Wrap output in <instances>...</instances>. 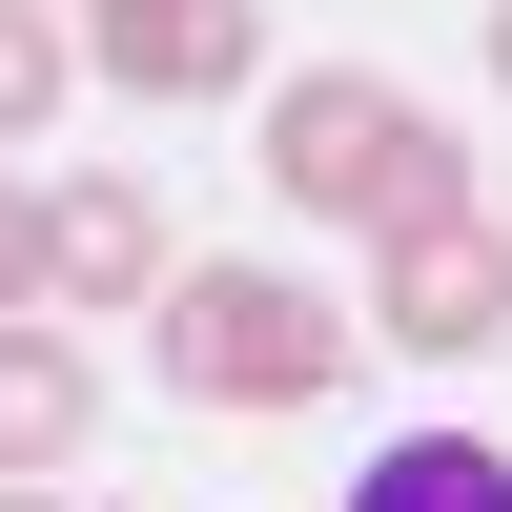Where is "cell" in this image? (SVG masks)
<instances>
[{"label": "cell", "instance_id": "7a4b0ae2", "mask_svg": "<svg viewBox=\"0 0 512 512\" xmlns=\"http://www.w3.org/2000/svg\"><path fill=\"white\" fill-rule=\"evenodd\" d=\"M164 369H185L205 410H308L328 369H349V308H328V287H287V267H185Z\"/></svg>", "mask_w": 512, "mask_h": 512}, {"label": "cell", "instance_id": "30bf717a", "mask_svg": "<svg viewBox=\"0 0 512 512\" xmlns=\"http://www.w3.org/2000/svg\"><path fill=\"white\" fill-rule=\"evenodd\" d=\"M492 62H512V0H492Z\"/></svg>", "mask_w": 512, "mask_h": 512}, {"label": "cell", "instance_id": "5b68a950", "mask_svg": "<svg viewBox=\"0 0 512 512\" xmlns=\"http://www.w3.org/2000/svg\"><path fill=\"white\" fill-rule=\"evenodd\" d=\"M41 287L62 308H144L164 287V205L144 185H41Z\"/></svg>", "mask_w": 512, "mask_h": 512}, {"label": "cell", "instance_id": "ba28073f", "mask_svg": "<svg viewBox=\"0 0 512 512\" xmlns=\"http://www.w3.org/2000/svg\"><path fill=\"white\" fill-rule=\"evenodd\" d=\"M62 82H82V41H62V21H41V0H0V144H21V123H41V103H62Z\"/></svg>", "mask_w": 512, "mask_h": 512}, {"label": "cell", "instance_id": "6da1fadb", "mask_svg": "<svg viewBox=\"0 0 512 512\" xmlns=\"http://www.w3.org/2000/svg\"><path fill=\"white\" fill-rule=\"evenodd\" d=\"M267 185L308 205V226H451L472 164H451V123L390 103V82H287L267 103Z\"/></svg>", "mask_w": 512, "mask_h": 512}, {"label": "cell", "instance_id": "9c48e42d", "mask_svg": "<svg viewBox=\"0 0 512 512\" xmlns=\"http://www.w3.org/2000/svg\"><path fill=\"white\" fill-rule=\"evenodd\" d=\"M0 287H41V205L21 185H0Z\"/></svg>", "mask_w": 512, "mask_h": 512}, {"label": "cell", "instance_id": "52a82bcc", "mask_svg": "<svg viewBox=\"0 0 512 512\" xmlns=\"http://www.w3.org/2000/svg\"><path fill=\"white\" fill-rule=\"evenodd\" d=\"M349 512H512V451H492V431H390V451L349 472Z\"/></svg>", "mask_w": 512, "mask_h": 512}, {"label": "cell", "instance_id": "3957f363", "mask_svg": "<svg viewBox=\"0 0 512 512\" xmlns=\"http://www.w3.org/2000/svg\"><path fill=\"white\" fill-rule=\"evenodd\" d=\"M512 328V246L451 205V226H390V287H369V349H410V369H451V349H492Z\"/></svg>", "mask_w": 512, "mask_h": 512}, {"label": "cell", "instance_id": "8992f818", "mask_svg": "<svg viewBox=\"0 0 512 512\" xmlns=\"http://www.w3.org/2000/svg\"><path fill=\"white\" fill-rule=\"evenodd\" d=\"M82 431H103V369H82V349H41V328H0V492H41Z\"/></svg>", "mask_w": 512, "mask_h": 512}, {"label": "cell", "instance_id": "8fae6325", "mask_svg": "<svg viewBox=\"0 0 512 512\" xmlns=\"http://www.w3.org/2000/svg\"><path fill=\"white\" fill-rule=\"evenodd\" d=\"M0 512H41V492H0Z\"/></svg>", "mask_w": 512, "mask_h": 512}, {"label": "cell", "instance_id": "277c9868", "mask_svg": "<svg viewBox=\"0 0 512 512\" xmlns=\"http://www.w3.org/2000/svg\"><path fill=\"white\" fill-rule=\"evenodd\" d=\"M82 62H103L123 103H226V82L267 62V0H82Z\"/></svg>", "mask_w": 512, "mask_h": 512}]
</instances>
